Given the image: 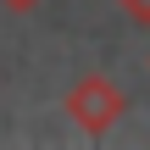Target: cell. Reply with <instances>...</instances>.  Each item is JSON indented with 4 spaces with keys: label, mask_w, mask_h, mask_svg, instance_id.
<instances>
[{
    "label": "cell",
    "mask_w": 150,
    "mask_h": 150,
    "mask_svg": "<svg viewBox=\"0 0 150 150\" xmlns=\"http://www.w3.org/2000/svg\"><path fill=\"white\" fill-rule=\"evenodd\" d=\"M122 111H128V100H122V89L111 83V78H100V72H89V78H78L72 89H67V117L83 128V134H111L117 122H122Z\"/></svg>",
    "instance_id": "6da1fadb"
},
{
    "label": "cell",
    "mask_w": 150,
    "mask_h": 150,
    "mask_svg": "<svg viewBox=\"0 0 150 150\" xmlns=\"http://www.w3.org/2000/svg\"><path fill=\"white\" fill-rule=\"evenodd\" d=\"M117 6H122V11L139 22V28H150V0H117Z\"/></svg>",
    "instance_id": "7a4b0ae2"
},
{
    "label": "cell",
    "mask_w": 150,
    "mask_h": 150,
    "mask_svg": "<svg viewBox=\"0 0 150 150\" xmlns=\"http://www.w3.org/2000/svg\"><path fill=\"white\" fill-rule=\"evenodd\" d=\"M0 6H11V11H33L39 0H0Z\"/></svg>",
    "instance_id": "3957f363"
}]
</instances>
